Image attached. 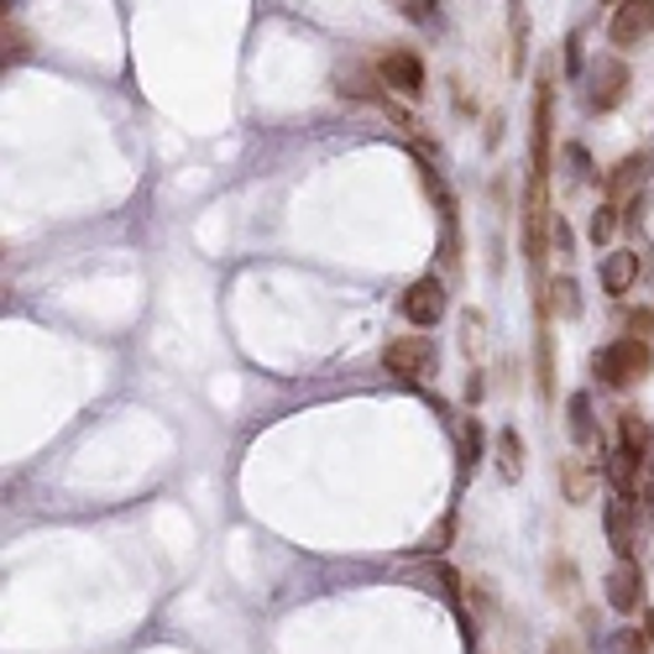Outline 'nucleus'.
I'll return each mask as SVG.
<instances>
[{
	"label": "nucleus",
	"mask_w": 654,
	"mask_h": 654,
	"mask_svg": "<svg viewBox=\"0 0 654 654\" xmlns=\"http://www.w3.org/2000/svg\"><path fill=\"white\" fill-rule=\"evenodd\" d=\"M550 246H556L560 257H571V225H566V215H556V231H550Z\"/></svg>",
	"instance_id": "obj_30"
},
{
	"label": "nucleus",
	"mask_w": 654,
	"mask_h": 654,
	"mask_svg": "<svg viewBox=\"0 0 654 654\" xmlns=\"http://www.w3.org/2000/svg\"><path fill=\"white\" fill-rule=\"evenodd\" d=\"M629 99V63L623 59H597L587 80V105L592 110H618Z\"/></svg>",
	"instance_id": "obj_7"
},
{
	"label": "nucleus",
	"mask_w": 654,
	"mask_h": 654,
	"mask_svg": "<svg viewBox=\"0 0 654 654\" xmlns=\"http://www.w3.org/2000/svg\"><path fill=\"white\" fill-rule=\"evenodd\" d=\"M566 74H571V80L581 74V38H571V42H566Z\"/></svg>",
	"instance_id": "obj_32"
},
{
	"label": "nucleus",
	"mask_w": 654,
	"mask_h": 654,
	"mask_svg": "<svg viewBox=\"0 0 654 654\" xmlns=\"http://www.w3.org/2000/svg\"><path fill=\"white\" fill-rule=\"evenodd\" d=\"M445 309H451V294H445V283L435 273L414 278L403 288V298H398V315L409 319V325H419V330H435L440 319H445Z\"/></svg>",
	"instance_id": "obj_4"
},
{
	"label": "nucleus",
	"mask_w": 654,
	"mask_h": 654,
	"mask_svg": "<svg viewBox=\"0 0 654 654\" xmlns=\"http://www.w3.org/2000/svg\"><path fill=\"white\" fill-rule=\"evenodd\" d=\"M409 581H419L424 592H440L451 608H461V576L451 566H424V571H409Z\"/></svg>",
	"instance_id": "obj_16"
},
{
	"label": "nucleus",
	"mask_w": 654,
	"mask_h": 654,
	"mask_svg": "<svg viewBox=\"0 0 654 654\" xmlns=\"http://www.w3.org/2000/svg\"><path fill=\"white\" fill-rule=\"evenodd\" d=\"M482 445H487V430H482V419H466V430H461V472H476V461H482Z\"/></svg>",
	"instance_id": "obj_22"
},
{
	"label": "nucleus",
	"mask_w": 654,
	"mask_h": 654,
	"mask_svg": "<svg viewBox=\"0 0 654 654\" xmlns=\"http://www.w3.org/2000/svg\"><path fill=\"white\" fill-rule=\"evenodd\" d=\"M545 294H550V304H545V315H550V309H556V315H566V319H576V315H581V298H576V278H556L550 288H545Z\"/></svg>",
	"instance_id": "obj_21"
},
{
	"label": "nucleus",
	"mask_w": 654,
	"mask_h": 654,
	"mask_svg": "<svg viewBox=\"0 0 654 654\" xmlns=\"http://www.w3.org/2000/svg\"><path fill=\"white\" fill-rule=\"evenodd\" d=\"M618 445H623V451H634V456H650L654 424L639 414V409H623V414H618Z\"/></svg>",
	"instance_id": "obj_14"
},
{
	"label": "nucleus",
	"mask_w": 654,
	"mask_h": 654,
	"mask_svg": "<svg viewBox=\"0 0 654 654\" xmlns=\"http://www.w3.org/2000/svg\"><path fill=\"white\" fill-rule=\"evenodd\" d=\"M550 377H556V367H550V330H539V393H550Z\"/></svg>",
	"instance_id": "obj_26"
},
{
	"label": "nucleus",
	"mask_w": 654,
	"mask_h": 654,
	"mask_svg": "<svg viewBox=\"0 0 654 654\" xmlns=\"http://www.w3.org/2000/svg\"><path fill=\"white\" fill-rule=\"evenodd\" d=\"M634 518H639V503H634V497H629V493H613V503H608L602 524H608V545H613V550H618L623 560L634 556V545H639Z\"/></svg>",
	"instance_id": "obj_9"
},
{
	"label": "nucleus",
	"mask_w": 654,
	"mask_h": 654,
	"mask_svg": "<svg viewBox=\"0 0 654 654\" xmlns=\"http://www.w3.org/2000/svg\"><path fill=\"white\" fill-rule=\"evenodd\" d=\"M650 644L654 639L639 634V629H623V634H618V654H650Z\"/></svg>",
	"instance_id": "obj_27"
},
{
	"label": "nucleus",
	"mask_w": 654,
	"mask_h": 654,
	"mask_svg": "<svg viewBox=\"0 0 654 654\" xmlns=\"http://www.w3.org/2000/svg\"><path fill=\"white\" fill-rule=\"evenodd\" d=\"M419 183L430 189V199H435V210L445 225H456V199H451V189H445V179H440V168L430 158H419Z\"/></svg>",
	"instance_id": "obj_17"
},
{
	"label": "nucleus",
	"mask_w": 654,
	"mask_h": 654,
	"mask_svg": "<svg viewBox=\"0 0 654 654\" xmlns=\"http://www.w3.org/2000/svg\"><path fill=\"white\" fill-rule=\"evenodd\" d=\"M644 634H650V639H654V613H644Z\"/></svg>",
	"instance_id": "obj_34"
},
{
	"label": "nucleus",
	"mask_w": 654,
	"mask_h": 654,
	"mask_svg": "<svg viewBox=\"0 0 654 654\" xmlns=\"http://www.w3.org/2000/svg\"><path fill=\"white\" fill-rule=\"evenodd\" d=\"M654 38V0H618L613 21H608V42L618 53H634L639 42Z\"/></svg>",
	"instance_id": "obj_5"
},
{
	"label": "nucleus",
	"mask_w": 654,
	"mask_h": 654,
	"mask_svg": "<svg viewBox=\"0 0 654 654\" xmlns=\"http://www.w3.org/2000/svg\"><path fill=\"white\" fill-rule=\"evenodd\" d=\"M524 59H529V6L508 0V68L524 74Z\"/></svg>",
	"instance_id": "obj_13"
},
{
	"label": "nucleus",
	"mask_w": 654,
	"mask_h": 654,
	"mask_svg": "<svg viewBox=\"0 0 654 654\" xmlns=\"http://www.w3.org/2000/svg\"><path fill=\"white\" fill-rule=\"evenodd\" d=\"M571 581H576V571H571V560H560V566H556V560H550V592H560V597H571V592H576Z\"/></svg>",
	"instance_id": "obj_25"
},
{
	"label": "nucleus",
	"mask_w": 654,
	"mask_h": 654,
	"mask_svg": "<svg viewBox=\"0 0 654 654\" xmlns=\"http://www.w3.org/2000/svg\"><path fill=\"white\" fill-rule=\"evenodd\" d=\"M650 367H654V351L644 336H618L592 357V372L602 388H634L639 377H650Z\"/></svg>",
	"instance_id": "obj_1"
},
{
	"label": "nucleus",
	"mask_w": 654,
	"mask_h": 654,
	"mask_svg": "<svg viewBox=\"0 0 654 654\" xmlns=\"http://www.w3.org/2000/svg\"><path fill=\"white\" fill-rule=\"evenodd\" d=\"M393 6H398V11H403L409 21H430V17H435L440 0H393Z\"/></svg>",
	"instance_id": "obj_28"
},
{
	"label": "nucleus",
	"mask_w": 654,
	"mask_h": 654,
	"mask_svg": "<svg viewBox=\"0 0 654 654\" xmlns=\"http://www.w3.org/2000/svg\"><path fill=\"white\" fill-rule=\"evenodd\" d=\"M618 220H623V210H618V199H602L592 210V225H587V236H592V246H608V241L618 236Z\"/></svg>",
	"instance_id": "obj_20"
},
{
	"label": "nucleus",
	"mask_w": 654,
	"mask_h": 654,
	"mask_svg": "<svg viewBox=\"0 0 654 654\" xmlns=\"http://www.w3.org/2000/svg\"><path fill=\"white\" fill-rule=\"evenodd\" d=\"M608 608H613V613H623V618L644 608V571H639L634 560H623V566L608 576Z\"/></svg>",
	"instance_id": "obj_10"
},
{
	"label": "nucleus",
	"mask_w": 654,
	"mask_h": 654,
	"mask_svg": "<svg viewBox=\"0 0 654 654\" xmlns=\"http://www.w3.org/2000/svg\"><path fill=\"white\" fill-rule=\"evenodd\" d=\"M654 173V152H629L623 162H613L602 173V199H639V189L650 183Z\"/></svg>",
	"instance_id": "obj_8"
},
{
	"label": "nucleus",
	"mask_w": 654,
	"mask_h": 654,
	"mask_svg": "<svg viewBox=\"0 0 654 654\" xmlns=\"http://www.w3.org/2000/svg\"><path fill=\"white\" fill-rule=\"evenodd\" d=\"M445 539H451V518H440V524H435V535L424 539V550H430V556H440V550H445Z\"/></svg>",
	"instance_id": "obj_31"
},
{
	"label": "nucleus",
	"mask_w": 654,
	"mask_h": 654,
	"mask_svg": "<svg viewBox=\"0 0 654 654\" xmlns=\"http://www.w3.org/2000/svg\"><path fill=\"white\" fill-rule=\"evenodd\" d=\"M623 330H629V336H644V340H650V336H654V309H634V315L623 319Z\"/></svg>",
	"instance_id": "obj_29"
},
{
	"label": "nucleus",
	"mask_w": 654,
	"mask_h": 654,
	"mask_svg": "<svg viewBox=\"0 0 654 654\" xmlns=\"http://www.w3.org/2000/svg\"><path fill=\"white\" fill-rule=\"evenodd\" d=\"M27 59H32V38H27L21 21L6 17V68H11V63H27Z\"/></svg>",
	"instance_id": "obj_23"
},
{
	"label": "nucleus",
	"mask_w": 654,
	"mask_h": 654,
	"mask_svg": "<svg viewBox=\"0 0 654 654\" xmlns=\"http://www.w3.org/2000/svg\"><path fill=\"white\" fill-rule=\"evenodd\" d=\"M550 654H581V650H576L571 639H560V644H556V650H550Z\"/></svg>",
	"instance_id": "obj_33"
},
{
	"label": "nucleus",
	"mask_w": 654,
	"mask_h": 654,
	"mask_svg": "<svg viewBox=\"0 0 654 654\" xmlns=\"http://www.w3.org/2000/svg\"><path fill=\"white\" fill-rule=\"evenodd\" d=\"M634 283H639V252H608V262H602V288L613 298H623Z\"/></svg>",
	"instance_id": "obj_11"
},
{
	"label": "nucleus",
	"mask_w": 654,
	"mask_h": 654,
	"mask_svg": "<svg viewBox=\"0 0 654 654\" xmlns=\"http://www.w3.org/2000/svg\"><path fill=\"white\" fill-rule=\"evenodd\" d=\"M560 487H566V503H592L597 497V472L581 456L560 461Z\"/></svg>",
	"instance_id": "obj_12"
},
{
	"label": "nucleus",
	"mask_w": 654,
	"mask_h": 654,
	"mask_svg": "<svg viewBox=\"0 0 654 654\" xmlns=\"http://www.w3.org/2000/svg\"><path fill=\"white\" fill-rule=\"evenodd\" d=\"M372 68H377V80L388 84V95H403V99H419L424 84H430L424 59H419L414 48H382V53H372Z\"/></svg>",
	"instance_id": "obj_3"
},
{
	"label": "nucleus",
	"mask_w": 654,
	"mask_h": 654,
	"mask_svg": "<svg viewBox=\"0 0 654 654\" xmlns=\"http://www.w3.org/2000/svg\"><path fill=\"white\" fill-rule=\"evenodd\" d=\"M639 472H644V456H634V451H623V445H618V456L608 461V476H613L618 493L634 497L639 493Z\"/></svg>",
	"instance_id": "obj_18"
},
{
	"label": "nucleus",
	"mask_w": 654,
	"mask_h": 654,
	"mask_svg": "<svg viewBox=\"0 0 654 654\" xmlns=\"http://www.w3.org/2000/svg\"><path fill=\"white\" fill-rule=\"evenodd\" d=\"M497 466H503L508 482L524 472V435H518L514 424H508V430H497Z\"/></svg>",
	"instance_id": "obj_19"
},
{
	"label": "nucleus",
	"mask_w": 654,
	"mask_h": 654,
	"mask_svg": "<svg viewBox=\"0 0 654 654\" xmlns=\"http://www.w3.org/2000/svg\"><path fill=\"white\" fill-rule=\"evenodd\" d=\"M382 367H388L393 377L419 382V377L435 372V346H430V336H393L388 346H382Z\"/></svg>",
	"instance_id": "obj_6"
},
{
	"label": "nucleus",
	"mask_w": 654,
	"mask_h": 654,
	"mask_svg": "<svg viewBox=\"0 0 654 654\" xmlns=\"http://www.w3.org/2000/svg\"><path fill=\"white\" fill-rule=\"evenodd\" d=\"M566 179H571V183L592 179V158H587V147H581V141H571V147H566Z\"/></svg>",
	"instance_id": "obj_24"
},
{
	"label": "nucleus",
	"mask_w": 654,
	"mask_h": 654,
	"mask_svg": "<svg viewBox=\"0 0 654 654\" xmlns=\"http://www.w3.org/2000/svg\"><path fill=\"white\" fill-rule=\"evenodd\" d=\"M550 131H556V68H539L535 120H529V179H550Z\"/></svg>",
	"instance_id": "obj_2"
},
{
	"label": "nucleus",
	"mask_w": 654,
	"mask_h": 654,
	"mask_svg": "<svg viewBox=\"0 0 654 654\" xmlns=\"http://www.w3.org/2000/svg\"><path fill=\"white\" fill-rule=\"evenodd\" d=\"M566 414H571V440L587 451V445H597V414H592V393H571V403H566Z\"/></svg>",
	"instance_id": "obj_15"
}]
</instances>
